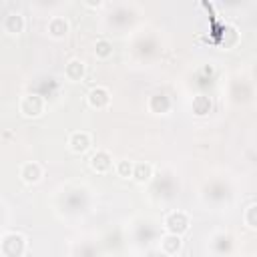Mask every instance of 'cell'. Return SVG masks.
Here are the masks:
<instances>
[{
	"mask_svg": "<svg viewBox=\"0 0 257 257\" xmlns=\"http://www.w3.org/2000/svg\"><path fill=\"white\" fill-rule=\"evenodd\" d=\"M0 251L4 253V257H22L24 251H26V239L24 235L12 231V233H6L0 241Z\"/></svg>",
	"mask_w": 257,
	"mask_h": 257,
	"instance_id": "cell-1",
	"label": "cell"
},
{
	"mask_svg": "<svg viewBox=\"0 0 257 257\" xmlns=\"http://www.w3.org/2000/svg\"><path fill=\"white\" fill-rule=\"evenodd\" d=\"M20 114L26 116V118H36V116H42L44 114V108H46V102L40 94H24L20 98Z\"/></svg>",
	"mask_w": 257,
	"mask_h": 257,
	"instance_id": "cell-2",
	"label": "cell"
},
{
	"mask_svg": "<svg viewBox=\"0 0 257 257\" xmlns=\"http://www.w3.org/2000/svg\"><path fill=\"white\" fill-rule=\"evenodd\" d=\"M165 229L173 235H183L189 231V215L185 211H171L165 217Z\"/></svg>",
	"mask_w": 257,
	"mask_h": 257,
	"instance_id": "cell-3",
	"label": "cell"
},
{
	"mask_svg": "<svg viewBox=\"0 0 257 257\" xmlns=\"http://www.w3.org/2000/svg\"><path fill=\"white\" fill-rule=\"evenodd\" d=\"M90 145H92V137H90L86 131H74V133H70V137H68V149H70L72 153H76V155L86 153V151L90 149Z\"/></svg>",
	"mask_w": 257,
	"mask_h": 257,
	"instance_id": "cell-4",
	"label": "cell"
},
{
	"mask_svg": "<svg viewBox=\"0 0 257 257\" xmlns=\"http://www.w3.org/2000/svg\"><path fill=\"white\" fill-rule=\"evenodd\" d=\"M18 175H20V179H22L24 183L34 185V183H38V181L42 179V167H40L36 161H28V163L20 165Z\"/></svg>",
	"mask_w": 257,
	"mask_h": 257,
	"instance_id": "cell-5",
	"label": "cell"
},
{
	"mask_svg": "<svg viewBox=\"0 0 257 257\" xmlns=\"http://www.w3.org/2000/svg\"><path fill=\"white\" fill-rule=\"evenodd\" d=\"M86 74V64L80 60V58H70L64 66V76L70 80V82H80Z\"/></svg>",
	"mask_w": 257,
	"mask_h": 257,
	"instance_id": "cell-6",
	"label": "cell"
},
{
	"mask_svg": "<svg viewBox=\"0 0 257 257\" xmlns=\"http://www.w3.org/2000/svg\"><path fill=\"white\" fill-rule=\"evenodd\" d=\"M46 30H48V34H50L52 38L60 40V38H64V36L68 34V30H70V24H68V20H66L64 16H52V18L48 20V26H46Z\"/></svg>",
	"mask_w": 257,
	"mask_h": 257,
	"instance_id": "cell-7",
	"label": "cell"
},
{
	"mask_svg": "<svg viewBox=\"0 0 257 257\" xmlns=\"http://www.w3.org/2000/svg\"><path fill=\"white\" fill-rule=\"evenodd\" d=\"M86 100H88V104H90L92 108H104V106H108V102H110V92H108V88H104V86H94V88H90Z\"/></svg>",
	"mask_w": 257,
	"mask_h": 257,
	"instance_id": "cell-8",
	"label": "cell"
},
{
	"mask_svg": "<svg viewBox=\"0 0 257 257\" xmlns=\"http://www.w3.org/2000/svg\"><path fill=\"white\" fill-rule=\"evenodd\" d=\"M4 30L8 32V34H20L22 30H24V26H26V20H24V16H22V12H8L6 16H4Z\"/></svg>",
	"mask_w": 257,
	"mask_h": 257,
	"instance_id": "cell-9",
	"label": "cell"
},
{
	"mask_svg": "<svg viewBox=\"0 0 257 257\" xmlns=\"http://www.w3.org/2000/svg\"><path fill=\"white\" fill-rule=\"evenodd\" d=\"M112 167V155L108 151H96L92 157H90V169L96 171V173H106L108 169Z\"/></svg>",
	"mask_w": 257,
	"mask_h": 257,
	"instance_id": "cell-10",
	"label": "cell"
},
{
	"mask_svg": "<svg viewBox=\"0 0 257 257\" xmlns=\"http://www.w3.org/2000/svg\"><path fill=\"white\" fill-rule=\"evenodd\" d=\"M183 241H181V235H173V233H167L161 237V249L165 255H175L179 249H181Z\"/></svg>",
	"mask_w": 257,
	"mask_h": 257,
	"instance_id": "cell-11",
	"label": "cell"
},
{
	"mask_svg": "<svg viewBox=\"0 0 257 257\" xmlns=\"http://www.w3.org/2000/svg\"><path fill=\"white\" fill-rule=\"evenodd\" d=\"M191 108H193V114H197V116H205V114L211 112V108H213V100H211L209 96H205V94H199V96L193 98Z\"/></svg>",
	"mask_w": 257,
	"mask_h": 257,
	"instance_id": "cell-12",
	"label": "cell"
},
{
	"mask_svg": "<svg viewBox=\"0 0 257 257\" xmlns=\"http://www.w3.org/2000/svg\"><path fill=\"white\" fill-rule=\"evenodd\" d=\"M151 177H153V165H151V163H137V165L133 167V179H135L137 183L145 185V183L151 181Z\"/></svg>",
	"mask_w": 257,
	"mask_h": 257,
	"instance_id": "cell-13",
	"label": "cell"
},
{
	"mask_svg": "<svg viewBox=\"0 0 257 257\" xmlns=\"http://www.w3.org/2000/svg\"><path fill=\"white\" fill-rule=\"evenodd\" d=\"M94 52H96L98 58H108L112 54V44L106 38H98L96 44H94Z\"/></svg>",
	"mask_w": 257,
	"mask_h": 257,
	"instance_id": "cell-14",
	"label": "cell"
},
{
	"mask_svg": "<svg viewBox=\"0 0 257 257\" xmlns=\"http://www.w3.org/2000/svg\"><path fill=\"white\" fill-rule=\"evenodd\" d=\"M243 219H245V225H247L249 229H255V227H257V205H255V203H251V205L245 209Z\"/></svg>",
	"mask_w": 257,
	"mask_h": 257,
	"instance_id": "cell-15",
	"label": "cell"
},
{
	"mask_svg": "<svg viewBox=\"0 0 257 257\" xmlns=\"http://www.w3.org/2000/svg\"><path fill=\"white\" fill-rule=\"evenodd\" d=\"M133 167L135 165L131 161H126V159L124 161H118L116 163V175L122 177V179H128V177H133Z\"/></svg>",
	"mask_w": 257,
	"mask_h": 257,
	"instance_id": "cell-16",
	"label": "cell"
}]
</instances>
